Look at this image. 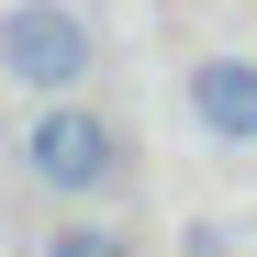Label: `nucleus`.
Listing matches in <instances>:
<instances>
[{"instance_id":"2","label":"nucleus","mask_w":257,"mask_h":257,"mask_svg":"<svg viewBox=\"0 0 257 257\" xmlns=\"http://www.w3.org/2000/svg\"><path fill=\"white\" fill-rule=\"evenodd\" d=\"M90 56H101V34L78 23L67 0H12V12H0V78L34 90V101H67L78 78H90Z\"/></svg>"},{"instance_id":"3","label":"nucleus","mask_w":257,"mask_h":257,"mask_svg":"<svg viewBox=\"0 0 257 257\" xmlns=\"http://www.w3.org/2000/svg\"><path fill=\"white\" fill-rule=\"evenodd\" d=\"M190 123L212 146H257V56H190Z\"/></svg>"},{"instance_id":"1","label":"nucleus","mask_w":257,"mask_h":257,"mask_svg":"<svg viewBox=\"0 0 257 257\" xmlns=\"http://www.w3.org/2000/svg\"><path fill=\"white\" fill-rule=\"evenodd\" d=\"M23 168H34L56 201H90V190H112V168H123V123L67 90V101H45V112L23 123Z\"/></svg>"},{"instance_id":"4","label":"nucleus","mask_w":257,"mask_h":257,"mask_svg":"<svg viewBox=\"0 0 257 257\" xmlns=\"http://www.w3.org/2000/svg\"><path fill=\"white\" fill-rule=\"evenodd\" d=\"M45 257H135V246H123L112 224H56V235H45Z\"/></svg>"}]
</instances>
